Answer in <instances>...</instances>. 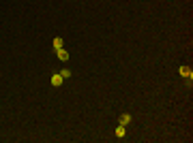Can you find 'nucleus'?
<instances>
[{"mask_svg": "<svg viewBox=\"0 0 193 143\" xmlns=\"http://www.w3.org/2000/svg\"><path fill=\"white\" fill-rule=\"evenodd\" d=\"M54 47H56V49L62 47V39H60V37H56V39H54Z\"/></svg>", "mask_w": 193, "mask_h": 143, "instance_id": "nucleus-7", "label": "nucleus"}, {"mask_svg": "<svg viewBox=\"0 0 193 143\" xmlns=\"http://www.w3.org/2000/svg\"><path fill=\"white\" fill-rule=\"evenodd\" d=\"M129 122H131V115H129V113H122V115H120V124H122V126H127Z\"/></svg>", "mask_w": 193, "mask_h": 143, "instance_id": "nucleus-4", "label": "nucleus"}, {"mask_svg": "<svg viewBox=\"0 0 193 143\" xmlns=\"http://www.w3.org/2000/svg\"><path fill=\"white\" fill-rule=\"evenodd\" d=\"M116 137H118V139H122V137H125V126H122V124L116 128Z\"/></svg>", "mask_w": 193, "mask_h": 143, "instance_id": "nucleus-5", "label": "nucleus"}, {"mask_svg": "<svg viewBox=\"0 0 193 143\" xmlns=\"http://www.w3.org/2000/svg\"><path fill=\"white\" fill-rule=\"evenodd\" d=\"M62 81H64V79H62V77H60V73H58V75H54V77H51V83H54V86H62Z\"/></svg>", "mask_w": 193, "mask_h": 143, "instance_id": "nucleus-3", "label": "nucleus"}, {"mask_svg": "<svg viewBox=\"0 0 193 143\" xmlns=\"http://www.w3.org/2000/svg\"><path fill=\"white\" fill-rule=\"evenodd\" d=\"M60 77H62V79H69V77H71V71H69V68H62V71H60Z\"/></svg>", "mask_w": 193, "mask_h": 143, "instance_id": "nucleus-6", "label": "nucleus"}, {"mask_svg": "<svg viewBox=\"0 0 193 143\" xmlns=\"http://www.w3.org/2000/svg\"><path fill=\"white\" fill-rule=\"evenodd\" d=\"M180 75H183V77H189V79H191V77H193V71L189 68V66H180Z\"/></svg>", "mask_w": 193, "mask_h": 143, "instance_id": "nucleus-2", "label": "nucleus"}, {"mask_svg": "<svg viewBox=\"0 0 193 143\" xmlns=\"http://www.w3.org/2000/svg\"><path fill=\"white\" fill-rule=\"evenodd\" d=\"M56 51H58V60H62V62H67V60H69V51H67V49H56Z\"/></svg>", "mask_w": 193, "mask_h": 143, "instance_id": "nucleus-1", "label": "nucleus"}]
</instances>
